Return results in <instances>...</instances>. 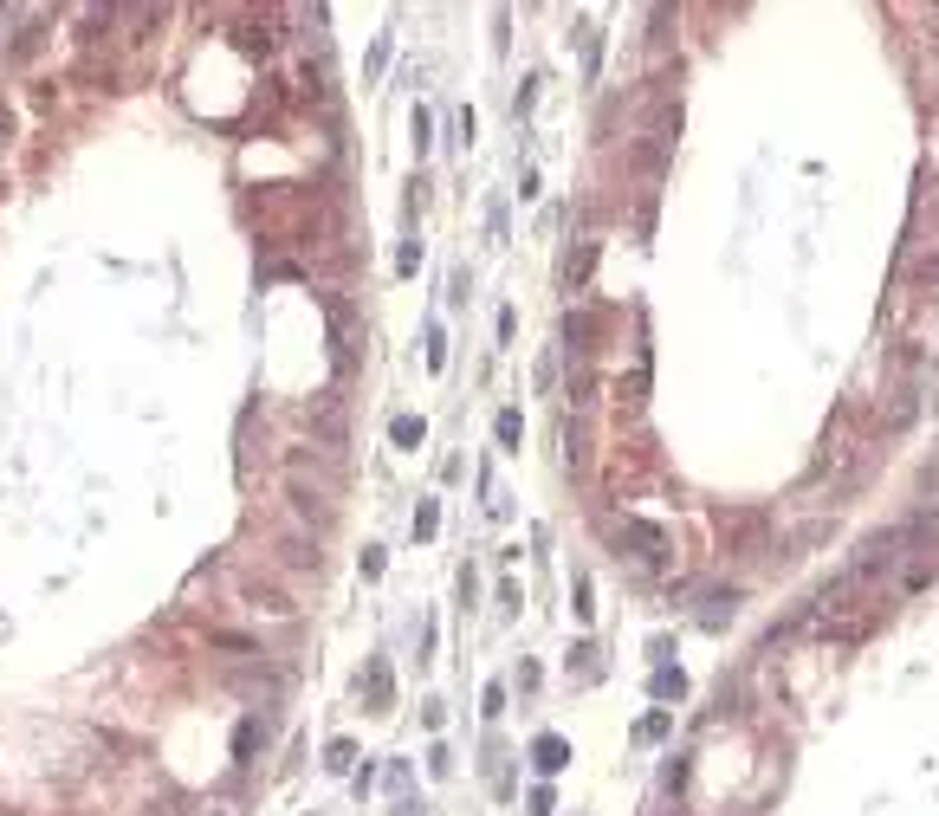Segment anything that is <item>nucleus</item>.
Masks as SVG:
<instances>
[{
	"label": "nucleus",
	"instance_id": "obj_5",
	"mask_svg": "<svg viewBox=\"0 0 939 816\" xmlns=\"http://www.w3.org/2000/svg\"><path fill=\"white\" fill-rule=\"evenodd\" d=\"M564 758H570V745H564V739H538V771H558Z\"/></svg>",
	"mask_w": 939,
	"mask_h": 816
},
{
	"label": "nucleus",
	"instance_id": "obj_3",
	"mask_svg": "<svg viewBox=\"0 0 939 816\" xmlns=\"http://www.w3.org/2000/svg\"><path fill=\"white\" fill-rule=\"evenodd\" d=\"M240 596H246V603H253V609H272V616H292V596H286L279 583H260V577H246V583H240Z\"/></svg>",
	"mask_w": 939,
	"mask_h": 816
},
{
	"label": "nucleus",
	"instance_id": "obj_4",
	"mask_svg": "<svg viewBox=\"0 0 939 816\" xmlns=\"http://www.w3.org/2000/svg\"><path fill=\"white\" fill-rule=\"evenodd\" d=\"M732 609H738V590H706V596H700V622H706V629L732 622Z\"/></svg>",
	"mask_w": 939,
	"mask_h": 816
},
{
	"label": "nucleus",
	"instance_id": "obj_1",
	"mask_svg": "<svg viewBox=\"0 0 939 816\" xmlns=\"http://www.w3.org/2000/svg\"><path fill=\"white\" fill-rule=\"evenodd\" d=\"M227 687H234V693H246V700H266V706H272V700L286 693V674H272V667H234V674H227Z\"/></svg>",
	"mask_w": 939,
	"mask_h": 816
},
{
	"label": "nucleus",
	"instance_id": "obj_7",
	"mask_svg": "<svg viewBox=\"0 0 939 816\" xmlns=\"http://www.w3.org/2000/svg\"><path fill=\"white\" fill-rule=\"evenodd\" d=\"M518 434H525V421L506 408V415H499V441H506V447H518Z\"/></svg>",
	"mask_w": 939,
	"mask_h": 816
},
{
	"label": "nucleus",
	"instance_id": "obj_2",
	"mask_svg": "<svg viewBox=\"0 0 939 816\" xmlns=\"http://www.w3.org/2000/svg\"><path fill=\"white\" fill-rule=\"evenodd\" d=\"M279 551H286V564L298 570V577H318V570H324L318 538H305V531H286V538H279Z\"/></svg>",
	"mask_w": 939,
	"mask_h": 816
},
{
	"label": "nucleus",
	"instance_id": "obj_6",
	"mask_svg": "<svg viewBox=\"0 0 939 816\" xmlns=\"http://www.w3.org/2000/svg\"><path fill=\"white\" fill-rule=\"evenodd\" d=\"M389 434H396V447H422V421H408V415H396Z\"/></svg>",
	"mask_w": 939,
	"mask_h": 816
},
{
	"label": "nucleus",
	"instance_id": "obj_8",
	"mask_svg": "<svg viewBox=\"0 0 939 816\" xmlns=\"http://www.w3.org/2000/svg\"><path fill=\"white\" fill-rule=\"evenodd\" d=\"M7 130H13V117H7V111H0V143H7Z\"/></svg>",
	"mask_w": 939,
	"mask_h": 816
}]
</instances>
